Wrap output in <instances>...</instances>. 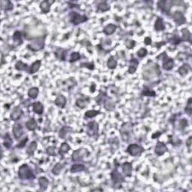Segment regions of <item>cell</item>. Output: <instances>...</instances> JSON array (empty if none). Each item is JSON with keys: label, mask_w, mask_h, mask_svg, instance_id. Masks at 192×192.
I'll list each match as a JSON object with an SVG mask.
<instances>
[{"label": "cell", "mask_w": 192, "mask_h": 192, "mask_svg": "<svg viewBox=\"0 0 192 192\" xmlns=\"http://www.w3.org/2000/svg\"><path fill=\"white\" fill-rule=\"evenodd\" d=\"M18 176L22 180H32L35 178L31 168L28 166V164H24L20 167L18 170Z\"/></svg>", "instance_id": "cell-1"}, {"label": "cell", "mask_w": 192, "mask_h": 192, "mask_svg": "<svg viewBox=\"0 0 192 192\" xmlns=\"http://www.w3.org/2000/svg\"><path fill=\"white\" fill-rule=\"evenodd\" d=\"M45 39L46 36L40 37V38L33 39V40L27 45V48L33 52H38L43 50L45 47Z\"/></svg>", "instance_id": "cell-2"}, {"label": "cell", "mask_w": 192, "mask_h": 192, "mask_svg": "<svg viewBox=\"0 0 192 192\" xmlns=\"http://www.w3.org/2000/svg\"><path fill=\"white\" fill-rule=\"evenodd\" d=\"M112 182H113V187L116 189L121 188L122 183L125 182V178L118 171V170L115 169L110 173Z\"/></svg>", "instance_id": "cell-3"}, {"label": "cell", "mask_w": 192, "mask_h": 192, "mask_svg": "<svg viewBox=\"0 0 192 192\" xmlns=\"http://www.w3.org/2000/svg\"><path fill=\"white\" fill-rule=\"evenodd\" d=\"M133 131V126L131 122H126L124 123L122 125L121 129H120V134H121L122 140L125 142H128L130 139L131 134L132 133Z\"/></svg>", "instance_id": "cell-4"}, {"label": "cell", "mask_w": 192, "mask_h": 192, "mask_svg": "<svg viewBox=\"0 0 192 192\" xmlns=\"http://www.w3.org/2000/svg\"><path fill=\"white\" fill-rule=\"evenodd\" d=\"M126 152L133 157H140L144 152V149L138 144L133 143L128 146L126 149Z\"/></svg>", "instance_id": "cell-5"}, {"label": "cell", "mask_w": 192, "mask_h": 192, "mask_svg": "<svg viewBox=\"0 0 192 192\" xmlns=\"http://www.w3.org/2000/svg\"><path fill=\"white\" fill-rule=\"evenodd\" d=\"M99 131V125L98 122L95 121H91L88 122L86 125V132L89 137H95L98 134Z\"/></svg>", "instance_id": "cell-6"}, {"label": "cell", "mask_w": 192, "mask_h": 192, "mask_svg": "<svg viewBox=\"0 0 192 192\" xmlns=\"http://www.w3.org/2000/svg\"><path fill=\"white\" fill-rule=\"evenodd\" d=\"M88 20V18L86 15H81L77 12H72L70 14V21L74 26L80 24Z\"/></svg>", "instance_id": "cell-7"}, {"label": "cell", "mask_w": 192, "mask_h": 192, "mask_svg": "<svg viewBox=\"0 0 192 192\" xmlns=\"http://www.w3.org/2000/svg\"><path fill=\"white\" fill-rule=\"evenodd\" d=\"M89 154L88 151L86 149H79L77 150L74 151L71 155V160L74 162H77V161H83V159Z\"/></svg>", "instance_id": "cell-8"}, {"label": "cell", "mask_w": 192, "mask_h": 192, "mask_svg": "<svg viewBox=\"0 0 192 192\" xmlns=\"http://www.w3.org/2000/svg\"><path fill=\"white\" fill-rule=\"evenodd\" d=\"M168 151L167 147L164 144V143L161 142V141H158L157 144L155 147V153L156 155L158 156H161L163 155L165 152Z\"/></svg>", "instance_id": "cell-9"}, {"label": "cell", "mask_w": 192, "mask_h": 192, "mask_svg": "<svg viewBox=\"0 0 192 192\" xmlns=\"http://www.w3.org/2000/svg\"><path fill=\"white\" fill-rule=\"evenodd\" d=\"M23 115V110L20 108V107L17 106L14 108L12 112L11 113L10 115V119H11L12 121H18L19 120L20 118L22 117V116Z\"/></svg>", "instance_id": "cell-10"}, {"label": "cell", "mask_w": 192, "mask_h": 192, "mask_svg": "<svg viewBox=\"0 0 192 192\" xmlns=\"http://www.w3.org/2000/svg\"><path fill=\"white\" fill-rule=\"evenodd\" d=\"M12 131L14 136V137L17 140L20 139V137L23 135V134H24L23 128L20 123H15L14 125H13Z\"/></svg>", "instance_id": "cell-11"}, {"label": "cell", "mask_w": 192, "mask_h": 192, "mask_svg": "<svg viewBox=\"0 0 192 192\" xmlns=\"http://www.w3.org/2000/svg\"><path fill=\"white\" fill-rule=\"evenodd\" d=\"M173 20L178 26H180V25H183L186 22V18H185L184 14L181 12V11H176L174 14H173Z\"/></svg>", "instance_id": "cell-12"}, {"label": "cell", "mask_w": 192, "mask_h": 192, "mask_svg": "<svg viewBox=\"0 0 192 192\" xmlns=\"http://www.w3.org/2000/svg\"><path fill=\"white\" fill-rule=\"evenodd\" d=\"M174 60L172 58L168 57L167 56H166L165 59H163V64H162V68L166 71H170L172 70L174 67Z\"/></svg>", "instance_id": "cell-13"}, {"label": "cell", "mask_w": 192, "mask_h": 192, "mask_svg": "<svg viewBox=\"0 0 192 192\" xmlns=\"http://www.w3.org/2000/svg\"><path fill=\"white\" fill-rule=\"evenodd\" d=\"M173 2L172 1H159L158 2V7L159 9H161L162 11L164 12H169L170 10L171 7H172Z\"/></svg>", "instance_id": "cell-14"}, {"label": "cell", "mask_w": 192, "mask_h": 192, "mask_svg": "<svg viewBox=\"0 0 192 192\" xmlns=\"http://www.w3.org/2000/svg\"><path fill=\"white\" fill-rule=\"evenodd\" d=\"M133 172V167L130 162H125L122 164V173L126 177H131Z\"/></svg>", "instance_id": "cell-15"}, {"label": "cell", "mask_w": 192, "mask_h": 192, "mask_svg": "<svg viewBox=\"0 0 192 192\" xmlns=\"http://www.w3.org/2000/svg\"><path fill=\"white\" fill-rule=\"evenodd\" d=\"M138 65H139V61L137 60V59L132 58L130 61V63H129L128 72L130 74H135V73L136 72V71H137V68H138Z\"/></svg>", "instance_id": "cell-16"}, {"label": "cell", "mask_w": 192, "mask_h": 192, "mask_svg": "<svg viewBox=\"0 0 192 192\" xmlns=\"http://www.w3.org/2000/svg\"><path fill=\"white\" fill-rule=\"evenodd\" d=\"M115 101L111 98L108 97L104 101V109L108 110V111H113L115 109Z\"/></svg>", "instance_id": "cell-17"}, {"label": "cell", "mask_w": 192, "mask_h": 192, "mask_svg": "<svg viewBox=\"0 0 192 192\" xmlns=\"http://www.w3.org/2000/svg\"><path fill=\"white\" fill-rule=\"evenodd\" d=\"M66 103H67V99H66V98L63 96V95H59V96H57V98L55 99V101H54V104H55L57 107L62 108V109L65 108Z\"/></svg>", "instance_id": "cell-18"}, {"label": "cell", "mask_w": 192, "mask_h": 192, "mask_svg": "<svg viewBox=\"0 0 192 192\" xmlns=\"http://www.w3.org/2000/svg\"><path fill=\"white\" fill-rule=\"evenodd\" d=\"M41 66V60L35 61V62H34L29 67V69L28 70V73L29 74H35V73L38 72L39 71Z\"/></svg>", "instance_id": "cell-19"}, {"label": "cell", "mask_w": 192, "mask_h": 192, "mask_svg": "<svg viewBox=\"0 0 192 192\" xmlns=\"http://www.w3.org/2000/svg\"><path fill=\"white\" fill-rule=\"evenodd\" d=\"M54 2L52 1H48V0H45L43 1L40 4V8L41 10V12L43 14H47L49 13L50 11V6H51L52 3H53Z\"/></svg>", "instance_id": "cell-20"}, {"label": "cell", "mask_w": 192, "mask_h": 192, "mask_svg": "<svg viewBox=\"0 0 192 192\" xmlns=\"http://www.w3.org/2000/svg\"><path fill=\"white\" fill-rule=\"evenodd\" d=\"M32 109H33L34 113H37L38 115H41L44 113V105L40 101H37L32 104Z\"/></svg>", "instance_id": "cell-21"}, {"label": "cell", "mask_w": 192, "mask_h": 192, "mask_svg": "<svg viewBox=\"0 0 192 192\" xmlns=\"http://www.w3.org/2000/svg\"><path fill=\"white\" fill-rule=\"evenodd\" d=\"M154 28L156 32H161L165 29V24H164V20H163L162 18H158L155 23Z\"/></svg>", "instance_id": "cell-22"}, {"label": "cell", "mask_w": 192, "mask_h": 192, "mask_svg": "<svg viewBox=\"0 0 192 192\" xmlns=\"http://www.w3.org/2000/svg\"><path fill=\"white\" fill-rule=\"evenodd\" d=\"M38 184L41 191H46L49 185V180L45 176H41L38 178Z\"/></svg>", "instance_id": "cell-23"}, {"label": "cell", "mask_w": 192, "mask_h": 192, "mask_svg": "<svg viewBox=\"0 0 192 192\" xmlns=\"http://www.w3.org/2000/svg\"><path fill=\"white\" fill-rule=\"evenodd\" d=\"M191 68L189 64L188 63H184L182 66H180L178 69V73L180 74L181 76L184 77L186 74H188V73L189 72V71L191 70Z\"/></svg>", "instance_id": "cell-24"}, {"label": "cell", "mask_w": 192, "mask_h": 192, "mask_svg": "<svg viewBox=\"0 0 192 192\" xmlns=\"http://www.w3.org/2000/svg\"><path fill=\"white\" fill-rule=\"evenodd\" d=\"M116 29H117V26H116V25L110 23V24L107 25V26L104 28L103 32L106 35H111L116 32Z\"/></svg>", "instance_id": "cell-25"}, {"label": "cell", "mask_w": 192, "mask_h": 192, "mask_svg": "<svg viewBox=\"0 0 192 192\" xmlns=\"http://www.w3.org/2000/svg\"><path fill=\"white\" fill-rule=\"evenodd\" d=\"M26 128L28 129L29 131H35V129L38 128V123H37L36 120L34 118H31L28 120L25 124Z\"/></svg>", "instance_id": "cell-26"}, {"label": "cell", "mask_w": 192, "mask_h": 192, "mask_svg": "<svg viewBox=\"0 0 192 192\" xmlns=\"http://www.w3.org/2000/svg\"><path fill=\"white\" fill-rule=\"evenodd\" d=\"M85 170H86V167H85V165H83V164H73V165L71 167V169H70V172L71 173H80Z\"/></svg>", "instance_id": "cell-27"}, {"label": "cell", "mask_w": 192, "mask_h": 192, "mask_svg": "<svg viewBox=\"0 0 192 192\" xmlns=\"http://www.w3.org/2000/svg\"><path fill=\"white\" fill-rule=\"evenodd\" d=\"M73 131V129L69 126H64L62 127V128L59 131V136L60 138L62 139H65V137H67V135H69V133H71Z\"/></svg>", "instance_id": "cell-28"}, {"label": "cell", "mask_w": 192, "mask_h": 192, "mask_svg": "<svg viewBox=\"0 0 192 192\" xmlns=\"http://www.w3.org/2000/svg\"><path fill=\"white\" fill-rule=\"evenodd\" d=\"M64 167L65 164H62V163L61 162L57 163V164L53 166V167L52 173L53 175H55V176H59V175L60 174V173L62 171V170L64 169Z\"/></svg>", "instance_id": "cell-29"}, {"label": "cell", "mask_w": 192, "mask_h": 192, "mask_svg": "<svg viewBox=\"0 0 192 192\" xmlns=\"http://www.w3.org/2000/svg\"><path fill=\"white\" fill-rule=\"evenodd\" d=\"M38 148V143L36 141H32L30 143V144L29 145L28 148L26 149V153L29 155V156H32L35 153V150Z\"/></svg>", "instance_id": "cell-30"}, {"label": "cell", "mask_w": 192, "mask_h": 192, "mask_svg": "<svg viewBox=\"0 0 192 192\" xmlns=\"http://www.w3.org/2000/svg\"><path fill=\"white\" fill-rule=\"evenodd\" d=\"M182 36L181 40L184 41H188L190 43H191V32H190L189 30L188 29L184 28L182 29Z\"/></svg>", "instance_id": "cell-31"}, {"label": "cell", "mask_w": 192, "mask_h": 192, "mask_svg": "<svg viewBox=\"0 0 192 192\" xmlns=\"http://www.w3.org/2000/svg\"><path fill=\"white\" fill-rule=\"evenodd\" d=\"M13 41L15 44H17L18 45H22L23 43V35H22L21 32L20 31H16L14 33L12 36Z\"/></svg>", "instance_id": "cell-32"}, {"label": "cell", "mask_w": 192, "mask_h": 192, "mask_svg": "<svg viewBox=\"0 0 192 192\" xmlns=\"http://www.w3.org/2000/svg\"><path fill=\"white\" fill-rule=\"evenodd\" d=\"M13 144V140L11 139V136L8 133L6 134V135L3 137V145L7 149H10Z\"/></svg>", "instance_id": "cell-33"}, {"label": "cell", "mask_w": 192, "mask_h": 192, "mask_svg": "<svg viewBox=\"0 0 192 192\" xmlns=\"http://www.w3.org/2000/svg\"><path fill=\"white\" fill-rule=\"evenodd\" d=\"M1 8L2 9L6 11H11L13 9V4L11 2L8 1H4V0H2L1 1Z\"/></svg>", "instance_id": "cell-34"}, {"label": "cell", "mask_w": 192, "mask_h": 192, "mask_svg": "<svg viewBox=\"0 0 192 192\" xmlns=\"http://www.w3.org/2000/svg\"><path fill=\"white\" fill-rule=\"evenodd\" d=\"M142 96L147 97H155L156 92L154 90H152L149 87H148V86H143V89L142 91Z\"/></svg>", "instance_id": "cell-35"}, {"label": "cell", "mask_w": 192, "mask_h": 192, "mask_svg": "<svg viewBox=\"0 0 192 192\" xmlns=\"http://www.w3.org/2000/svg\"><path fill=\"white\" fill-rule=\"evenodd\" d=\"M70 149H71V147H70V146H69V144L68 143L65 142L63 143H62L60 148H59V153L60 154L61 156H63L65 154L68 153Z\"/></svg>", "instance_id": "cell-36"}, {"label": "cell", "mask_w": 192, "mask_h": 192, "mask_svg": "<svg viewBox=\"0 0 192 192\" xmlns=\"http://www.w3.org/2000/svg\"><path fill=\"white\" fill-rule=\"evenodd\" d=\"M107 66H108V68L109 69H110V70H113V69H115L116 68L117 66V61L116 59H115L114 57H110L109 59H108V62H107Z\"/></svg>", "instance_id": "cell-37"}, {"label": "cell", "mask_w": 192, "mask_h": 192, "mask_svg": "<svg viewBox=\"0 0 192 192\" xmlns=\"http://www.w3.org/2000/svg\"><path fill=\"white\" fill-rule=\"evenodd\" d=\"M39 94V89L38 87H32L29 89L28 96L32 99H35Z\"/></svg>", "instance_id": "cell-38"}, {"label": "cell", "mask_w": 192, "mask_h": 192, "mask_svg": "<svg viewBox=\"0 0 192 192\" xmlns=\"http://www.w3.org/2000/svg\"><path fill=\"white\" fill-rule=\"evenodd\" d=\"M66 52L67 51H66L65 50H63V49H62V48H59L55 52V55L57 59H60L61 61H65L66 58Z\"/></svg>", "instance_id": "cell-39"}, {"label": "cell", "mask_w": 192, "mask_h": 192, "mask_svg": "<svg viewBox=\"0 0 192 192\" xmlns=\"http://www.w3.org/2000/svg\"><path fill=\"white\" fill-rule=\"evenodd\" d=\"M101 114V112L99 110H88L85 113V117L86 118H89L92 119L96 117V116Z\"/></svg>", "instance_id": "cell-40"}, {"label": "cell", "mask_w": 192, "mask_h": 192, "mask_svg": "<svg viewBox=\"0 0 192 192\" xmlns=\"http://www.w3.org/2000/svg\"><path fill=\"white\" fill-rule=\"evenodd\" d=\"M110 7L106 2H102L98 5V11H101V12H105V11L110 10Z\"/></svg>", "instance_id": "cell-41"}, {"label": "cell", "mask_w": 192, "mask_h": 192, "mask_svg": "<svg viewBox=\"0 0 192 192\" xmlns=\"http://www.w3.org/2000/svg\"><path fill=\"white\" fill-rule=\"evenodd\" d=\"M15 69L18 71H26L27 69H28V65L26 63H24L22 61H18L15 64Z\"/></svg>", "instance_id": "cell-42"}, {"label": "cell", "mask_w": 192, "mask_h": 192, "mask_svg": "<svg viewBox=\"0 0 192 192\" xmlns=\"http://www.w3.org/2000/svg\"><path fill=\"white\" fill-rule=\"evenodd\" d=\"M87 104L88 101L86 99H84V98H78V99H77V101H76V105H77L78 108H80V109H84L85 108H86Z\"/></svg>", "instance_id": "cell-43"}, {"label": "cell", "mask_w": 192, "mask_h": 192, "mask_svg": "<svg viewBox=\"0 0 192 192\" xmlns=\"http://www.w3.org/2000/svg\"><path fill=\"white\" fill-rule=\"evenodd\" d=\"M108 96H107V94L104 92H100V94L97 96V98H96V102L99 104L104 102V101L106 100V98H108Z\"/></svg>", "instance_id": "cell-44"}, {"label": "cell", "mask_w": 192, "mask_h": 192, "mask_svg": "<svg viewBox=\"0 0 192 192\" xmlns=\"http://www.w3.org/2000/svg\"><path fill=\"white\" fill-rule=\"evenodd\" d=\"M81 56L80 54V53L78 52H74L71 54V57H70V59H69V62H74L76 61L79 60L80 59Z\"/></svg>", "instance_id": "cell-45"}, {"label": "cell", "mask_w": 192, "mask_h": 192, "mask_svg": "<svg viewBox=\"0 0 192 192\" xmlns=\"http://www.w3.org/2000/svg\"><path fill=\"white\" fill-rule=\"evenodd\" d=\"M186 112L187 113V114L188 116L191 115V112H192V98H189L188 100V102H187L186 107Z\"/></svg>", "instance_id": "cell-46"}, {"label": "cell", "mask_w": 192, "mask_h": 192, "mask_svg": "<svg viewBox=\"0 0 192 192\" xmlns=\"http://www.w3.org/2000/svg\"><path fill=\"white\" fill-rule=\"evenodd\" d=\"M148 51L146 48H140L138 51L137 52V57L140 58H144L147 56Z\"/></svg>", "instance_id": "cell-47"}, {"label": "cell", "mask_w": 192, "mask_h": 192, "mask_svg": "<svg viewBox=\"0 0 192 192\" xmlns=\"http://www.w3.org/2000/svg\"><path fill=\"white\" fill-rule=\"evenodd\" d=\"M47 154L48 155L50 156H56L57 154H56V147H49L47 148Z\"/></svg>", "instance_id": "cell-48"}, {"label": "cell", "mask_w": 192, "mask_h": 192, "mask_svg": "<svg viewBox=\"0 0 192 192\" xmlns=\"http://www.w3.org/2000/svg\"><path fill=\"white\" fill-rule=\"evenodd\" d=\"M188 125V121H187V120H186V119H182V120H180L179 128L181 129V130H183L184 128H186Z\"/></svg>", "instance_id": "cell-49"}, {"label": "cell", "mask_w": 192, "mask_h": 192, "mask_svg": "<svg viewBox=\"0 0 192 192\" xmlns=\"http://www.w3.org/2000/svg\"><path fill=\"white\" fill-rule=\"evenodd\" d=\"M27 141H28V137H26L24 139H23V140L20 141L19 143H18V145H17V147L20 148V149L23 148L25 147V145H26Z\"/></svg>", "instance_id": "cell-50"}, {"label": "cell", "mask_w": 192, "mask_h": 192, "mask_svg": "<svg viewBox=\"0 0 192 192\" xmlns=\"http://www.w3.org/2000/svg\"><path fill=\"white\" fill-rule=\"evenodd\" d=\"M81 67H86L87 69H90V70H93L94 69V64L90 63V62H87V63H82L80 64Z\"/></svg>", "instance_id": "cell-51"}, {"label": "cell", "mask_w": 192, "mask_h": 192, "mask_svg": "<svg viewBox=\"0 0 192 192\" xmlns=\"http://www.w3.org/2000/svg\"><path fill=\"white\" fill-rule=\"evenodd\" d=\"M125 45L128 49H132L135 46V41L133 40H128V42H126V44H125Z\"/></svg>", "instance_id": "cell-52"}, {"label": "cell", "mask_w": 192, "mask_h": 192, "mask_svg": "<svg viewBox=\"0 0 192 192\" xmlns=\"http://www.w3.org/2000/svg\"><path fill=\"white\" fill-rule=\"evenodd\" d=\"M144 42H145L146 45H150L151 44H152V39L149 38V37H147V38H145Z\"/></svg>", "instance_id": "cell-53"}, {"label": "cell", "mask_w": 192, "mask_h": 192, "mask_svg": "<svg viewBox=\"0 0 192 192\" xmlns=\"http://www.w3.org/2000/svg\"><path fill=\"white\" fill-rule=\"evenodd\" d=\"M186 146L188 148L191 147V136H190V137L188 138V140H186Z\"/></svg>", "instance_id": "cell-54"}, {"label": "cell", "mask_w": 192, "mask_h": 192, "mask_svg": "<svg viewBox=\"0 0 192 192\" xmlns=\"http://www.w3.org/2000/svg\"><path fill=\"white\" fill-rule=\"evenodd\" d=\"M92 191H103L104 190L102 189V188H94V189H92L91 190Z\"/></svg>", "instance_id": "cell-55"}]
</instances>
